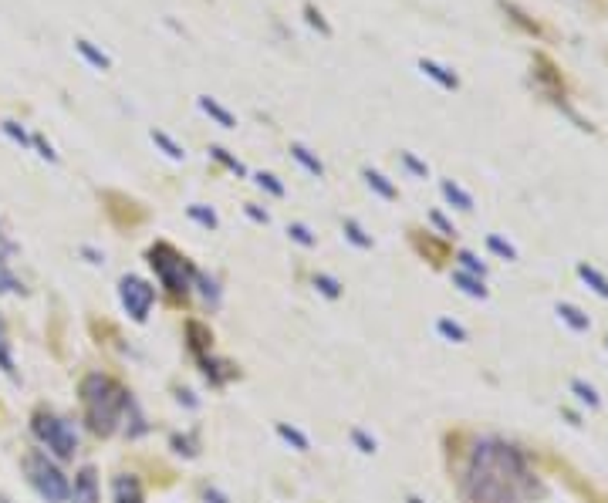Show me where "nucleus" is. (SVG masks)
I'll return each mask as SVG.
<instances>
[{
	"label": "nucleus",
	"mask_w": 608,
	"mask_h": 503,
	"mask_svg": "<svg viewBox=\"0 0 608 503\" xmlns=\"http://www.w3.org/2000/svg\"><path fill=\"white\" fill-rule=\"evenodd\" d=\"M534 493V477L517 446L500 439H483L463 473L466 503H527Z\"/></svg>",
	"instance_id": "obj_1"
},
{
	"label": "nucleus",
	"mask_w": 608,
	"mask_h": 503,
	"mask_svg": "<svg viewBox=\"0 0 608 503\" xmlns=\"http://www.w3.org/2000/svg\"><path fill=\"white\" fill-rule=\"evenodd\" d=\"M81 405H85V419H88V429L95 436H112L118 429V419L122 413L129 409V392L112 382L108 375L91 372L81 378Z\"/></svg>",
	"instance_id": "obj_2"
},
{
	"label": "nucleus",
	"mask_w": 608,
	"mask_h": 503,
	"mask_svg": "<svg viewBox=\"0 0 608 503\" xmlns=\"http://www.w3.org/2000/svg\"><path fill=\"white\" fill-rule=\"evenodd\" d=\"M149 264H153L155 277H159V284L166 287L169 294H176V297L190 294L193 277H196L193 264H190L186 257H180V254H176L169 244H155L153 250H149Z\"/></svg>",
	"instance_id": "obj_3"
},
{
	"label": "nucleus",
	"mask_w": 608,
	"mask_h": 503,
	"mask_svg": "<svg viewBox=\"0 0 608 503\" xmlns=\"http://www.w3.org/2000/svg\"><path fill=\"white\" fill-rule=\"evenodd\" d=\"M24 473L31 479V487L41 493V500L48 503H65L71 497V487H68V477L58 470V466L48 460V452L31 450L24 456Z\"/></svg>",
	"instance_id": "obj_4"
},
{
	"label": "nucleus",
	"mask_w": 608,
	"mask_h": 503,
	"mask_svg": "<svg viewBox=\"0 0 608 503\" xmlns=\"http://www.w3.org/2000/svg\"><path fill=\"white\" fill-rule=\"evenodd\" d=\"M31 429H34V436L48 446V452H54L58 460H75L78 432L71 429V422H65V419H58V415H51V413H38L34 415V422H31Z\"/></svg>",
	"instance_id": "obj_5"
},
{
	"label": "nucleus",
	"mask_w": 608,
	"mask_h": 503,
	"mask_svg": "<svg viewBox=\"0 0 608 503\" xmlns=\"http://www.w3.org/2000/svg\"><path fill=\"white\" fill-rule=\"evenodd\" d=\"M118 297H122V308H125V314H129L135 324H143L145 318H149V311H153L155 291H153V284H145L143 277L125 274V277L118 281Z\"/></svg>",
	"instance_id": "obj_6"
},
{
	"label": "nucleus",
	"mask_w": 608,
	"mask_h": 503,
	"mask_svg": "<svg viewBox=\"0 0 608 503\" xmlns=\"http://www.w3.org/2000/svg\"><path fill=\"white\" fill-rule=\"evenodd\" d=\"M75 503H98V473H95V466H85L75 477Z\"/></svg>",
	"instance_id": "obj_7"
},
{
	"label": "nucleus",
	"mask_w": 608,
	"mask_h": 503,
	"mask_svg": "<svg viewBox=\"0 0 608 503\" xmlns=\"http://www.w3.org/2000/svg\"><path fill=\"white\" fill-rule=\"evenodd\" d=\"M115 503H145L139 479L135 477H118L115 479Z\"/></svg>",
	"instance_id": "obj_8"
},
{
	"label": "nucleus",
	"mask_w": 608,
	"mask_h": 503,
	"mask_svg": "<svg viewBox=\"0 0 608 503\" xmlns=\"http://www.w3.org/2000/svg\"><path fill=\"white\" fill-rule=\"evenodd\" d=\"M200 108H203V112H207V115L213 118L217 125H223V129H233V125H237V118H233L230 112H227V108L217 102V98H210V95H203V98H200Z\"/></svg>",
	"instance_id": "obj_9"
},
{
	"label": "nucleus",
	"mask_w": 608,
	"mask_h": 503,
	"mask_svg": "<svg viewBox=\"0 0 608 503\" xmlns=\"http://www.w3.org/2000/svg\"><path fill=\"white\" fill-rule=\"evenodd\" d=\"M419 71H423V75H429V78H433V81H440L443 88H456V85H460V81H456V75H453V71H446V68H443V65H436V61H426V58L419 61Z\"/></svg>",
	"instance_id": "obj_10"
},
{
	"label": "nucleus",
	"mask_w": 608,
	"mask_h": 503,
	"mask_svg": "<svg viewBox=\"0 0 608 503\" xmlns=\"http://www.w3.org/2000/svg\"><path fill=\"white\" fill-rule=\"evenodd\" d=\"M75 48H78V54L88 61L91 68H98V71H105V68H112V61H108V54H102L98 48H91V41H85V38H78L75 41Z\"/></svg>",
	"instance_id": "obj_11"
},
{
	"label": "nucleus",
	"mask_w": 608,
	"mask_h": 503,
	"mask_svg": "<svg viewBox=\"0 0 608 503\" xmlns=\"http://www.w3.org/2000/svg\"><path fill=\"white\" fill-rule=\"evenodd\" d=\"M453 284L460 287V291H466L470 297H487V287H483V281H480V277H473V274H466V271H456L453 274Z\"/></svg>",
	"instance_id": "obj_12"
},
{
	"label": "nucleus",
	"mask_w": 608,
	"mask_h": 503,
	"mask_svg": "<svg viewBox=\"0 0 608 503\" xmlns=\"http://www.w3.org/2000/svg\"><path fill=\"white\" fill-rule=\"evenodd\" d=\"M362 176H365V182H369V186H372V190L382 196V199H396V196H399V193H396V186H392V182L382 176V172H376V169H365Z\"/></svg>",
	"instance_id": "obj_13"
},
{
	"label": "nucleus",
	"mask_w": 608,
	"mask_h": 503,
	"mask_svg": "<svg viewBox=\"0 0 608 503\" xmlns=\"http://www.w3.org/2000/svg\"><path fill=\"white\" fill-rule=\"evenodd\" d=\"M440 190H443V196H446V199H450V203H453L456 209H466V213L473 209V196H470V193H463V190H460L456 182H450V180H446V182H443V186H440Z\"/></svg>",
	"instance_id": "obj_14"
},
{
	"label": "nucleus",
	"mask_w": 608,
	"mask_h": 503,
	"mask_svg": "<svg viewBox=\"0 0 608 503\" xmlns=\"http://www.w3.org/2000/svg\"><path fill=\"white\" fill-rule=\"evenodd\" d=\"M557 314H561V321H568L574 331H588V328H592L588 314H582L574 304H557Z\"/></svg>",
	"instance_id": "obj_15"
},
{
	"label": "nucleus",
	"mask_w": 608,
	"mask_h": 503,
	"mask_svg": "<svg viewBox=\"0 0 608 503\" xmlns=\"http://www.w3.org/2000/svg\"><path fill=\"white\" fill-rule=\"evenodd\" d=\"M291 155H294V159H298L301 166L308 169L311 176H324V166H321V159H314V155H311V152H308V149H304V145H301V142H294V145H291Z\"/></svg>",
	"instance_id": "obj_16"
},
{
	"label": "nucleus",
	"mask_w": 608,
	"mask_h": 503,
	"mask_svg": "<svg viewBox=\"0 0 608 503\" xmlns=\"http://www.w3.org/2000/svg\"><path fill=\"white\" fill-rule=\"evenodd\" d=\"M24 287H21V281L11 274V267H7V260H4V250H0V294H21Z\"/></svg>",
	"instance_id": "obj_17"
},
{
	"label": "nucleus",
	"mask_w": 608,
	"mask_h": 503,
	"mask_svg": "<svg viewBox=\"0 0 608 503\" xmlns=\"http://www.w3.org/2000/svg\"><path fill=\"white\" fill-rule=\"evenodd\" d=\"M277 436L287 439V442H291V446H294L298 452H308V450H311L308 436H304V432H298L294 426H284V422H277Z\"/></svg>",
	"instance_id": "obj_18"
},
{
	"label": "nucleus",
	"mask_w": 608,
	"mask_h": 503,
	"mask_svg": "<svg viewBox=\"0 0 608 503\" xmlns=\"http://www.w3.org/2000/svg\"><path fill=\"white\" fill-rule=\"evenodd\" d=\"M578 274H582V281H588V287H592L595 294L608 297V281L595 271V267H588V264H582V267H578Z\"/></svg>",
	"instance_id": "obj_19"
},
{
	"label": "nucleus",
	"mask_w": 608,
	"mask_h": 503,
	"mask_svg": "<svg viewBox=\"0 0 608 503\" xmlns=\"http://www.w3.org/2000/svg\"><path fill=\"white\" fill-rule=\"evenodd\" d=\"M186 331H190V338H193V341H190V348H193L196 355H203L207 341H213V338H210V331L200 321H190V324H186Z\"/></svg>",
	"instance_id": "obj_20"
},
{
	"label": "nucleus",
	"mask_w": 608,
	"mask_h": 503,
	"mask_svg": "<svg viewBox=\"0 0 608 503\" xmlns=\"http://www.w3.org/2000/svg\"><path fill=\"white\" fill-rule=\"evenodd\" d=\"M153 142L159 145V149H163V152H166L169 159H186V152H182V145L172 142V139H169L166 132H155V129H153Z\"/></svg>",
	"instance_id": "obj_21"
},
{
	"label": "nucleus",
	"mask_w": 608,
	"mask_h": 503,
	"mask_svg": "<svg viewBox=\"0 0 608 503\" xmlns=\"http://www.w3.org/2000/svg\"><path fill=\"white\" fill-rule=\"evenodd\" d=\"M345 237H349L355 247H362V250H369V247H372V237H365V230L355 223V219H345Z\"/></svg>",
	"instance_id": "obj_22"
},
{
	"label": "nucleus",
	"mask_w": 608,
	"mask_h": 503,
	"mask_svg": "<svg viewBox=\"0 0 608 503\" xmlns=\"http://www.w3.org/2000/svg\"><path fill=\"white\" fill-rule=\"evenodd\" d=\"M571 392H574V395H578L582 402H588L592 409H598V405H602V399H598V392H595L592 385H584L582 378H574V382H571Z\"/></svg>",
	"instance_id": "obj_23"
},
{
	"label": "nucleus",
	"mask_w": 608,
	"mask_h": 503,
	"mask_svg": "<svg viewBox=\"0 0 608 503\" xmlns=\"http://www.w3.org/2000/svg\"><path fill=\"white\" fill-rule=\"evenodd\" d=\"M460 264H463V271H470L473 277H480V281L487 277V264H483V260H477L470 250H460Z\"/></svg>",
	"instance_id": "obj_24"
},
{
	"label": "nucleus",
	"mask_w": 608,
	"mask_h": 503,
	"mask_svg": "<svg viewBox=\"0 0 608 503\" xmlns=\"http://www.w3.org/2000/svg\"><path fill=\"white\" fill-rule=\"evenodd\" d=\"M314 287H318L324 297H331V301L341 297V284H338L335 277H328V274H318V277H314Z\"/></svg>",
	"instance_id": "obj_25"
},
{
	"label": "nucleus",
	"mask_w": 608,
	"mask_h": 503,
	"mask_svg": "<svg viewBox=\"0 0 608 503\" xmlns=\"http://www.w3.org/2000/svg\"><path fill=\"white\" fill-rule=\"evenodd\" d=\"M193 281H196L200 287H203V297H207L210 304H220V291H217V281H213V277H207V274H200V271H196Z\"/></svg>",
	"instance_id": "obj_26"
},
{
	"label": "nucleus",
	"mask_w": 608,
	"mask_h": 503,
	"mask_svg": "<svg viewBox=\"0 0 608 503\" xmlns=\"http://www.w3.org/2000/svg\"><path fill=\"white\" fill-rule=\"evenodd\" d=\"M190 217H193L196 223H200V227H207V230H213V227L220 223V219H217V213H213V209H203V207H200V203H193V207H190Z\"/></svg>",
	"instance_id": "obj_27"
},
{
	"label": "nucleus",
	"mask_w": 608,
	"mask_h": 503,
	"mask_svg": "<svg viewBox=\"0 0 608 503\" xmlns=\"http://www.w3.org/2000/svg\"><path fill=\"white\" fill-rule=\"evenodd\" d=\"M210 155H213V159H220L223 166H227V169H233L237 176H244V172H247V169H244V162H237V159H233V155L227 152V149H220V145H213V149H210Z\"/></svg>",
	"instance_id": "obj_28"
},
{
	"label": "nucleus",
	"mask_w": 608,
	"mask_h": 503,
	"mask_svg": "<svg viewBox=\"0 0 608 503\" xmlns=\"http://www.w3.org/2000/svg\"><path fill=\"white\" fill-rule=\"evenodd\" d=\"M0 372L14 375V355H11V341L4 335V328H0Z\"/></svg>",
	"instance_id": "obj_29"
},
{
	"label": "nucleus",
	"mask_w": 608,
	"mask_h": 503,
	"mask_svg": "<svg viewBox=\"0 0 608 503\" xmlns=\"http://www.w3.org/2000/svg\"><path fill=\"white\" fill-rule=\"evenodd\" d=\"M4 132L11 135L14 142H21V149H31V135L24 132V125H17V122H11V118H7V122H4Z\"/></svg>",
	"instance_id": "obj_30"
},
{
	"label": "nucleus",
	"mask_w": 608,
	"mask_h": 503,
	"mask_svg": "<svg viewBox=\"0 0 608 503\" xmlns=\"http://www.w3.org/2000/svg\"><path fill=\"white\" fill-rule=\"evenodd\" d=\"M436 331H440L443 338H453V341H466V331L460 328V324H453V321H446V318H440L436 321Z\"/></svg>",
	"instance_id": "obj_31"
},
{
	"label": "nucleus",
	"mask_w": 608,
	"mask_h": 503,
	"mask_svg": "<svg viewBox=\"0 0 608 503\" xmlns=\"http://www.w3.org/2000/svg\"><path fill=\"white\" fill-rule=\"evenodd\" d=\"M287 233H291V240H298L301 247H314V237H311V230L304 227V223H291Z\"/></svg>",
	"instance_id": "obj_32"
},
{
	"label": "nucleus",
	"mask_w": 608,
	"mask_h": 503,
	"mask_svg": "<svg viewBox=\"0 0 608 503\" xmlns=\"http://www.w3.org/2000/svg\"><path fill=\"white\" fill-rule=\"evenodd\" d=\"M257 186L260 190H267V193H274V196H284V186H281L277 176H271V172H257Z\"/></svg>",
	"instance_id": "obj_33"
},
{
	"label": "nucleus",
	"mask_w": 608,
	"mask_h": 503,
	"mask_svg": "<svg viewBox=\"0 0 608 503\" xmlns=\"http://www.w3.org/2000/svg\"><path fill=\"white\" fill-rule=\"evenodd\" d=\"M487 247H490L493 254H500V257H507V260H514V257H517V250H514L510 244H504L500 237H487Z\"/></svg>",
	"instance_id": "obj_34"
},
{
	"label": "nucleus",
	"mask_w": 608,
	"mask_h": 503,
	"mask_svg": "<svg viewBox=\"0 0 608 503\" xmlns=\"http://www.w3.org/2000/svg\"><path fill=\"white\" fill-rule=\"evenodd\" d=\"M351 442L359 446V452H376V439L365 436L362 429H351Z\"/></svg>",
	"instance_id": "obj_35"
},
{
	"label": "nucleus",
	"mask_w": 608,
	"mask_h": 503,
	"mask_svg": "<svg viewBox=\"0 0 608 503\" xmlns=\"http://www.w3.org/2000/svg\"><path fill=\"white\" fill-rule=\"evenodd\" d=\"M304 14H308V24H311V27H318V31H321V34H331V27L324 24V21H321V14L314 11V7H311V4H308V7H304Z\"/></svg>",
	"instance_id": "obj_36"
},
{
	"label": "nucleus",
	"mask_w": 608,
	"mask_h": 503,
	"mask_svg": "<svg viewBox=\"0 0 608 503\" xmlns=\"http://www.w3.org/2000/svg\"><path fill=\"white\" fill-rule=\"evenodd\" d=\"M31 145H38V149H41V152H38L41 159H48V162H58V152H54V149H51L48 142H44L41 135H34V139H31Z\"/></svg>",
	"instance_id": "obj_37"
},
{
	"label": "nucleus",
	"mask_w": 608,
	"mask_h": 503,
	"mask_svg": "<svg viewBox=\"0 0 608 503\" xmlns=\"http://www.w3.org/2000/svg\"><path fill=\"white\" fill-rule=\"evenodd\" d=\"M402 162H406V166L413 169L416 176H426V172H429V169H426V166H423V162H419V159H416V155H413V152H402Z\"/></svg>",
	"instance_id": "obj_38"
},
{
	"label": "nucleus",
	"mask_w": 608,
	"mask_h": 503,
	"mask_svg": "<svg viewBox=\"0 0 608 503\" xmlns=\"http://www.w3.org/2000/svg\"><path fill=\"white\" fill-rule=\"evenodd\" d=\"M429 219H433V223H436V227H440V230L446 233V237H453V233H456L453 227H450V219L443 217V213H436V209H433V213H429Z\"/></svg>",
	"instance_id": "obj_39"
},
{
	"label": "nucleus",
	"mask_w": 608,
	"mask_h": 503,
	"mask_svg": "<svg viewBox=\"0 0 608 503\" xmlns=\"http://www.w3.org/2000/svg\"><path fill=\"white\" fill-rule=\"evenodd\" d=\"M247 213H250V217L257 219V223H267V213H260L257 207H247Z\"/></svg>",
	"instance_id": "obj_40"
},
{
	"label": "nucleus",
	"mask_w": 608,
	"mask_h": 503,
	"mask_svg": "<svg viewBox=\"0 0 608 503\" xmlns=\"http://www.w3.org/2000/svg\"><path fill=\"white\" fill-rule=\"evenodd\" d=\"M0 250H4V254H11V250H14V240H7V237H4V230H0Z\"/></svg>",
	"instance_id": "obj_41"
},
{
	"label": "nucleus",
	"mask_w": 608,
	"mask_h": 503,
	"mask_svg": "<svg viewBox=\"0 0 608 503\" xmlns=\"http://www.w3.org/2000/svg\"><path fill=\"white\" fill-rule=\"evenodd\" d=\"M207 500H210V503H227V497H220L217 490H207Z\"/></svg>",
	"instance_id": "obj_42"
},
{
	"label": "nucleus",
	"mask_w": 608,
	"mask_h": 503,
	"mask_svg": "<svg viewBox=\"0 0 608 503\" xmlns=\"http://www.w3.org/2000/svg\"><path fill=\"white\" fill-rule=\"evenodd\" d=\"M409 503H419V500H416V497H409Z\"/></svg>",
	"instance_id": "obj_43"
},
{
	"label": "nucleus",
	"mask_w": 608,
	"mask_h": 503,
	"mask_svg": "<svg viewBox=\"0 0 608 503\" xmlns=\"http://www.w3.org/2000/svg\"><path fill=\"white\" fill-rule=\"evenodd\" d=\"M0 503H7V500H4V497H0Z\"/></svg>",
	"instance_id": "obj_44"
}]
</instances>
